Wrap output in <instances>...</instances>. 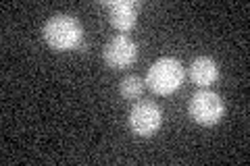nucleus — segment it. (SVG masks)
<instances>
[{"label": "nucleus", "mask_w": 250, "mask_h": 166, "mask_svg": "<svg viewBox=\"0 0 250 166\" xmlns=\"http://www.w3.org/2000/svg\"><path fill=\"white\" fill-rule=\"evenodd\" d=\"M42 37L50 48L65 52V50L80 48L83 44V29H82V23L73 15H52L44 23Z\"/></svg>", "instance_id": "obj_1"}, {"label": "nucleus", "mask_w": 250, "mask_h": 166, "mask_svg": "<svg viewBox=\"0 0 250 166\" xmlns=\"http://www.w3.org/2000/svg\"><path fill=\"white\" fill-rule=\"evenodd\" d=\"M148 88L159 96H169L175 90L182 88L184 83V67L182 62L173 56H163L156 62H152V67L146 73V81Z\"/></svg>", "instance_id": "obj_2"}, {"label": "nucleus", "mask_w": 250, "mask_h": 166, "mask_svg": "<svg viewBox=\"0 0 250 166\" xmlns=\"http://www.w3.org/2000/svg\"><path fill=\"white\" fill-rule=\"evenodd\" d=\"M188 112L196 121L198 125H217L221 121V116L225 112V104L219 93L210 92V90H200L192 96L190 104H188Z\"/></svg>", "instance_id": "obj_3"}, {"label": "nucleus", "mask_w": 250, "mask_h": 166, "mask_svg": "<svg viewBox=\"0 0 250 166\" xmlns=\"http://www.w3.org/2000/svg\"><path fill=\"white\" fill-rule=\"evenodd\" d=\"M127 123H129V129L134 131L138 137H150L161 129L163 110L159 108V104H154V102H148V100L136 102L134 108L129 110Z\"/></svg>", "instance_id": "obj_4"}, {"label": "nucleus", "mask_w": 250, "mask_h": 166, "mask_svg": "<svg viewBox=\"0 0 250 166\" xmlns=\"http://www.w3.org/2000/svg\"><path fill=\"white\" fill-rule=\"evenodd\" d=\"M136 58H138V46L127 34H119L111 37L103 48V60L106 62V67L115 71L131 67Z\"/></svg>", "instance_id": "obj_5"}, {"label": "nucleus", "mask_w": 250, "mask_h": 166, "mask_svg": "<svg viewBox=\"0 0 250 166\" xmlns=\"http://www.w3.org/2000/svg\"><path fill=\"white\" fill-rule=\"evenodd\" d=\"M108 11V21L119 31H129L138 21V4L131 0H108L104 2Z\"/></svg>", "instance_id": "obj_6"}, {"label": "nucleus", "mask_w": 250, "mask_h": 166, "mask_svg": "<svg viewBox=\"0 0 250 166\" xmlns=\"http://www.w3.org/2000/svg\"><path fill=\"white\" fill-rule=\"evenodd\" d=\"M190 77L192 81L202 90H208L217 79H219V67L210 56H198L192 60L190 67Z\"/></svg>", "instance_id": "obj_7"}, {"label": "nucleus", "mask_w": 250, "mask_h": 166, "mask_svg": "<svg viewBox=\"0 0 250 166\" xmlns=\"http://www.w3.org/2000/svg\"><path fill=\"white\" fill-rule=\"evenodd\" d=\"M144 92V81L138 75H127L125 79H121L119 83V93L125 100H138Z\"/></svg>", "instance_id": "obj_8"}]
</instances>
